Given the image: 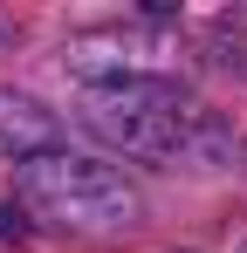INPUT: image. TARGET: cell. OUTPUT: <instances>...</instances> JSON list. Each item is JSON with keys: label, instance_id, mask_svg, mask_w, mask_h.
I'll list each match as a JSON object with an SVG mask.
<instances>
[{"label": "cell", "instance_id": "1", "mask_svg": "<svg viewBox=\"0 0 247 253\" xmlns=\"http://www.w3.org/2000/svg\"><path fill=\"white\" fill-rule=\"evenodd\" d=\"M89 124L117 137L124 151H144L165 165H227L234 158V137L158 76H124V83L89 89Z\"/></svg>", "mask_w": 247, "mask_h": 253}, {"label": "cell", "instance_id": "2", "mask_svg": "<svg viewBox=\"0 0 247 253\" xmlns=\"http://www.w3.org/2000/svg\"><path fill=\"white\" fill-rule=\"evenodd\" d=\"M14 192L41 212V219H55V226H82V233H117L137 219V192L124 185L110 165H96V158H69V151H48V158H28L21 178H14Z\"/></svg>", "mask_w": 247, "mask_h": 253}, {"label": "cell", "instance_id": "3", "mask_svg": "<svg viewBox=\"0 0 247 253\" xmlns=\"http://www.w3.org/2000/svg\"><path fill=\"white\" fill-rule=\"evenodd\" d=\"M48 151H55V117L28 96L0 89V158L28 165V158H48Z\"/></svg>", "mask_w": 247, "mask_h": 253}, {"label": "cell", "instance_id": "4", "mask_svg": "<svg viewBox=\"0 0 247 253\" xmlns=\"http://www.w3.org/2000/svg\"><path fill=\"white\" fill-rule=\"evenodd\" d=\"M21 233H28V226H21V212L0 199V240H21Z\"/></svg>", "mask_w": 247, "mask_h": 253}]
</instances>
